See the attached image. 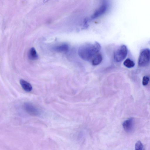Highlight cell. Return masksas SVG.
<instances>
[{
    "label": "cell",
    "instance_id": "13",
    "mask_svg": "<svg viewBox=\"0 0 150 150\" xmlns=\"http://www.w3.org/2000/svg\"><path fill=\"white\" fill-rule=\"evenodd\" d=\"M149 78L147 76H144L143 78L142 81V83L143 85L145 86L147 85L149 81Z\"/></svg>",
    "mask_w": 150,
    "mask_h": 150
},
{
    "label": "cell",
    "instance_id": "2",
    "mask_svg": "<svg viewBox=\"0 0 150 150\" xmlns=\"http://www.w3.org/2000/svg\"><path fill=\"white\" fill-rule=\"evenodd\" d=\"M150 50L149 49H145L140 52L138 61L139 65L144 67L148 66L149 63Z\"/></svg>",
    "mask_w": 150,
    "mask_h": 150
},
{
    "label": "cell",
    "instance_id": "1",
    "mask_svg": "<svg viewBox=\"0 0 150 150\" xmlns=\"http://www.w3.org/2000/svg\"><path fill=\"white\" fill-rule=\"evenodd\" d=\"M100 44L96 42L93 44H88L83 45L79 48L78 54L83 59L86 61L92 60L93 57L100 50Z\"/></svg>",
    "mask_w": 150,
    "mask_h": 150
},
{
    "label": "cell",
    "instance_id": "10",
    "mask_svg": "<svg viewBox=\"0 0 150 150\" xmlns=\"http://www.w3.org/2000/svg\"><path fill=\"white\" fill-rule=\"evenodd\" d=\"M69 48V46L67 45L63 44L54 47L53 50L57 52H62L67 51Z\"/></svg>",
    "mask_w": 150,
    "mask_h": 150
},
{
    "label": "cell",
    "instance_id": "7",
    "mask_svg": "<svg viewBox=\"0 0 150 150\" xmlns=\"http://www.w3.org/2000/svg\"><path fill=\"white\" fill-rule=\"evenodd\" d=\"M20 83L22 88L25 91L29 92L32 90V85L27 81L23 79H21L20 80Z\"/></svg>",
    "mask_w": 150,
    "mask_h": 150
},
{
    "label": "cell",
    "instance_id": "5",
    "mask_svg": "<svg viewBox=\"0 0 150 150\" xmlns=\"http://www.w3.org/2000/svg\"><path fill=\"white\" fill-rule=\"evenodd\" d=\"M108 5L106 2H104L97 9L91 16L92 19L97 18L104 14L107 11Z\"/></svg>",
    "mask_w": 150,
    "mask_h": 150
},
{
    "label": "cell",
    "instance_id": "9",
    "mask_svg": "<svg viewBox=\"0 0 150 150\" xmlns=\"http://www.w3.org/2000/svg\"><path fill=\"white\" fill-rule=\"evenodd\" d=\"M28 57L29 59L34 60L38 58V56L37 52L34 47L31 48L29 50L28 53Z\"/></svg>",
    "mask_w": 150,
    "mask_h": 150
},
{
    "label": "cell",
    "instance_id": "6",
    "mask_svg": "<svg viewBox=\"0 0 150 150\" xmlns=\"http://www.w3.org/2000/svg\"><path fill=\"white\" fill-rule=\"evenodd\" d=\"M134 126V120L133 118H130L125 121L122 123L124 130L127 133L133 131Z\"/></svg>",
    "mask_w": 150,
    "mask_h": 150
},
{
    "label": "cell",
    "instance_id": "3",
    "mask_svg": "<svg viewBox=\"0 0 150 150\" xmlns=\"http://www.w3.org/2000/svg\"><path fill=\"white\" fill-rule=\"evenodd\" d=\"M127 53V49L125 45L120 46L115 52L114 59L117 62L123 61L126 57Z\"/></svg>",
    "mask_w": 150,
    "mask_h": 150
},
{
    "label": "cell",
    "instance_id": "8",
    "mask_svg": "<svg viewBox=\"0 0 150 150\" xmlns=\"http://www.w3.org/2000/svg\"><path fill=\"white\" fill-rule=\"evenodd\" d=\"M103 57L100 53H98L91 60L92 63L93 65H97L99 64L102 61Z\"/></svg>",
    "mask_w": 150,
    "mask_h": 150
},
{
    "label": "cell",
    "instance_id": "12",
    "mask_svg": "<svg viewBox=\"0 0 150 150\" xmlns=\"http://www.w3.org/2000/svg\"><path fill=\"white\" fill-rule=\"evenodd\" d=\"M135 150H143L144 146L142 142L138 141L135 144Z\"/></svg>",
    "mask_w": 150,
    "mask_h": 150
},
{
    "label": "cell",
    "instance_id": "4",
    "mask_svg": "<svg viewBox=\"0 0 150 150\" xmlns=\"http://www.w3.org/2000/svg\"><path fill=\"white\" fill-rule=\"evenodd\" d=\"M23 106L26 112L32 116H36L40 113L38 109L31 103H25L24 104Z\"/></svg>",
    "mask_w": 150,
    "mask_h": 150
},
{
    "label": "cell",
    "instance_id": "11",
    "mask_svg": "<svg viewBox=\"0 0 150 150\" xmlns=\"http://www.w3.org/2000/svg\"><path fill=\"white\" fill-rule=\"evenodd\" d=\"M124 65L128 68H131L134 67L135 65L134 62L130 59H126L124 62Z\"/></svg>",
    "mask_w": 150,
    "mask_h": 150
}]
</instances>
